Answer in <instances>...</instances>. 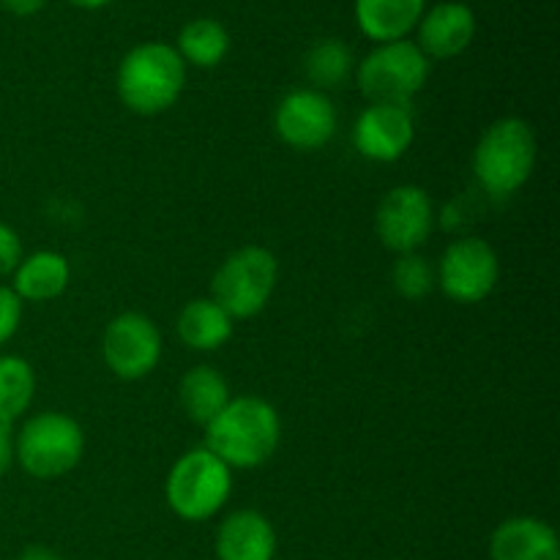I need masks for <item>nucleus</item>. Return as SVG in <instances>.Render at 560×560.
Masks as SVG:
<instances>
[{
  "label": "nucleus",
  "mask_w": 560,
  "mask_h": 560,
  "mask_svg": "<svg viewBox=\"0 0 560 560\" xmlns=\"http://www.w3.org/2000/svg\"><path fill=\"white\" fill-rule=\"evenodd\" d=\"M430 58L416 42L377 44L361 63H355V85L370 104H410L430 80Z\"/></svg>",
  "instance_id": "obj_7"
},
{
  "label": "nucleus",
  "mask_w": 560,
  "mask_h": 560,
  "mask_svg": "<svg viewBox=\"0 0 560 560\" xmlns=\"http://www.w3.org/2000/svg\"><path fill=\"white\" fill-rule=\"evenodd\" d=\"M175 52L180 55L186 66H197V69H213L222 63L230 52V33L228 27L211 16H200L180 27L178 47Z\"/></svg>",
  "instance_id": "obj_20"
},
{
  "label": "nucleus",
  "mask_w": 560,
  "mask_h": 560,
  "mask_svg": "<svg viewBox=\"0 0 560 560\" xmlns=\"http://www.w3.org/2000/svg\"><path fill=\"white\" fill-rule=\"evenodd\" d=\"M16 560H63V558H60L55 550H49V547L31 545V547H25L20 556H16Z\"/></svg>",
  "instance_id": "obj_28"
},
{
  "label": "nucleus",
  "mask_w": 560,
  "mask_h": 560,
  "mask_svg": "<svg viewBox=\"0 0 560 560\" xmlns=\"http://www.w3.org/2000/svg\"><path fill=\"white\" fill-rule=\"evenodd\" d=\"M416 120L410 104H370L355 118L353 145L370 162H397L410 151Z\"/></svg>",
  "instance_id": "obj_12"
},
{
  "label": "nucleus",
  "mask_w": 560,
  "mask_h": 560,
  "mask_svg": "<svg viewBox=\"0 0 560 560\" xmlns=\"http://www.w3.org/2000/svg\"><path fill=\"white\" fill-rule=\"evenodd\" d=\"M36 397V372L20 355H0V421L14 424Z\"/></svg>",
  "instance_id": "obj_22"
},
{
  "label": "nucleus",
  "mask_w": 560,
  "mask_h": 560,
  "mask_svg": "<svg viewBox=\"0 0 560 560\" xmlns=\"http://www.w3.org/2000/svg\"><path fill=\"white\" fill-rule=\"evenodd\" d=\"M186 88V63L175 47L145 42L124 55L115 74V91L129 113L153 118L175 107Z\"/></svg>",
  "instance_id": "obj_2"
},
{
  "label": "nucleus",
  "mask_w": 560,
  "mask_h": 560,
  "mask_svg": "<svg viewBox=\"0 0 560 560\" xmlns=\"http://www.w3.org/2000/svg\"><path fill=\"white\" fill-rule=\"evenodd\" d=\"M435 279L446 299H452L454 304L474 306L495 293L501 260L485 238H459L443 252Z\"/></svg>",
  "instance_id": "obj_8"
},
{
  "label": "nucleus",
  "mask_w": 560,
  "mask_h": 560,
  "mask_svg": "<svg viewBox=\"0 0 560 560\" xmlns=\"http://www.w3.org/2000/svg\"><path fill=\"white\" fill-rule=\"evenodd\" d=\"M279 140L293 151H320L337 135V107L326 93L315 88L290 91L273 113Z\"/></svg>",
  "instance_id": "obj_11"
},
{
  "label": "nucleus",
  "mask_w": 560,
  "mask_h": 560,
  "mask_svg": "<svg viewBox=\"0 0 560 560\" xmlns=\"http://www.w3.org/2000/svg\"><path fill=\"white\" fill-rule=\"evenodd\" d=\"M375 230L381 244L397 255L424 246L435 230V202L430 191L413 184L394 186L377 206Z\"/></svg>",
  "instance_id": "obj_10"
},
{
  "label": "nucleus",
  "mask_w": 560,
  "mask_h": 560,
  "mask_svg": "<svg viewBox=\"0 0 560 560\" xmlns=\"http://www.w3.org/2000/svg\"><path fill=\"white\" fill-rule=\"evenodd\" d=\"M167 506L184 523L217 517L233 495V470L206 446L191 448L173 465L164 485Z\"/></svg>",
  "instance_id": "obj_5"
},
{
  "label": "nucleus",
  "mask_w": 560,
  "mask_h": 560,
  "mask_svg": "<svg viewBox=\"0 0 560 560\" xmlns=\"http://www.w3.org/2000/svg\"><path fill=\"white\" fill-rule=\"evenodd\" d=\"M71 282V266L60 252L38 249L33 255H22L20 266L11 273V284L16 299L25 304H47L60 299Z\"/></svg>",
  "instance_id": "obj_16"
},
{
  "label": "nucleus",
  "mask_w": 560,
  "mask_h": 560,
  "mask_svg": "<svg viewBox=\"0 0 560 560\" xmlns=\"http://www.w3.org/2000/svg\"><path fill=\"white\" fill-rule=\"evenodd\" d=\"M235 320L213 299H195L180 310L175 331L189 350L213 353L233 337Z\"/></svg>",
  "instance_id": "obj_18"
},
{
  "label": "nucleus",
  "mask_w": 560,
  "mask_h": 560,
  "mask_svg": "<svg viewBox=\"0 0 560 560\" xmlns=\"http://www.w3.org/2000/svg\"><path fill=\"white\" fill-rule=\"evenodd\" d=\"M279 441L282 419L277 408L260 397H233L206 427V448L230 470L260 468L277 454Z\"/></svg>",
  "instance_id": "obj_1"
},
{
  "label": "nucleus",
  "mask_w": 560,
  "mask_h": 560,
  "mask_svg": "<svg viewBox=\"0 0 560 560\" xmlns=\"http://www.w3.org/2000/svg\"><path fill=\"white\" fill-rule=\"evenodd\" d=\"M22 260V241L11 224L0 222V279L11 277Z\"/></svg>",
  "instance_id": "obj_25"
},
{
  "label": "nucleus",
  "mask_w": 560,
  "mask_h": 560,
  "mask_svg": "<svg viewBox=\"0 0 560 560\" xmlns=\"http://www.w3.org/2000/svg\"><path fill=\"white\" fill-rule=\"evenodd\" d=\"M0 5L14 16H33L47 5V0H0Z\"/></svg>",
  "instance_id": "obj_27"
},
{
  "label": "nucleus",
  "mask_w": 560,
  "mask_h": 560,
  "mask_svg": "<svg viewBox=\"0 0 560 560\" xmlns=\"http://www.w3.org/2000/svg\"><path fill=\"white\" fill-rule=\"evenodd\" d=\"M424 11L427 0H355L353 3L355 25L375 44L408 38Z\"/></svg>",
  "instance_id": "obj_17"
},
{
  "label": "nucleus",
  "mask_w": 560,
  "mask_h": 560,
  "mask_svg": "<svg viewBox=\"0 0 560 560\" xmlns=\"http://www.w3.org/2000/svg\"><path fill=\"white\" fill-rule=\"evenodd\" d=\"M22 301L16 299L9 284H0V348L20 331Z\"/></svg>",
  "instance_id": "obj_24"
},
{
  "label": "nucleus",
  "mask_w": 560,
  "mask_h": 560,
  "mask_svg": "<svg viewBox=\"0 0 560 560\" xmlns=\"http://www.w3.org/2000/svg\"><path fill=\"white\" fill-rule=\"evenodd\" d=\"M392 284L405 301H421L438 284L435 268L419 252H408V255H399L397 262H394Z\"/></svg>",
  "instance_id": "obj_23"
},
{
  "label": "nucleus",
  "mask_w": 560,
  "mask_h": 560,
  "mask_svg": "<svg viewBox=\"0 0 560 560\" xmlns=\"http://www.w3.org/2000/svg\"><path fill=\"white\" fill-rule=\"evenodd\" d=\"M219 560H273L277 558V530L266 514L255 509H238L228 514L217 530Z\"/></svg>",
  "instance_id": "obj_14"
},
{
  "label": "nucleus",
  "mask_w": 560,
  "mask_h": 560,
  "mask_svg": "<svg viewBox=\"0 0 560 560\" xmlns=\"http://www.w3.org/2000/svg\"><path fill=\"white\" fill-rule=\"evenodd\" d=\"M14 465V424L0 421V479L11 470Z\"/></svg>",
  "instance_id": "obj_26"
},
{
  "label": "nucleus",
  "mask_w": 560,
  "mask_h": 560,
  "mask_svg": "<svg viewBox=\"0 0 560 560\" xmlns=\"http://www.w3.org/2000/svg\"><path fill=\"white\" fill-rule=\"evenodd\" d=\"M102 359L120 381L148 377L162 361V331L142 312H120L102 334Z\"/></svg>",
  "instance_id": "obj_9"
},
{
  "label": "nucleus",
  "mask_w": 560,
  "mask_h": 560,
  "mask_svg": "<svg viewBox=\"0 0 560 560\" xmlns=\"http://www.w3.org/2000/svg\"><path fill=\"white\" fill-rule=\"evenodd\" d=\"M304 74L310 85L320 93L342 88L355 74L353 49L339 38H320L306 49Z\"/></svg>",
  "instance_id": "obj_21"
},
{
  "label": "nucleus",
  "mask_w": 560,
  "mask_h": 560,
  "mask_svg": "<svg viewBox=\"0 0 560 560\" xmlns=\"http://www.w3.org/2000/svg\"><path fill=\"white\" fill-rule=\"evenodd\" d=\"M492 560H560L556 528L539 517H509L490 536Z\"/></svg>",
  "instance_id": "obj_15"
},
{
  "label": "nucleus",
  "mask_w": 560,
  "mask_h": 560,
  "mask_svg": "<svg viewBox=\"0 0 560 560\" xmlns=\"http://www.w3.org/2000/svg\"><path fill=\"white\" fill-rule=\"evenodd\" d=\"M69 3L74 5V9H82V11H98V9H104V5L113 3V0H69Z\"/></svg>",
  "instance_id": "obj_29"
},
{
  "label": "nucleus",
  "mask_w": 560,
  "mask_h": 560,
  "mask_svg": "<svg viewBox=\"0 0 560 560\" xmlns=\"http://www.w3.org/2000/svg\"><path fill=\"white\" fill-rule=\"evenodd\" d=\"M85 432L80 421L58 410L31 416L14 435V459L27 476L42 481L60 479L82 463Z\"/></svg>",
  "instance_id": "obj_4"
},
{
  "label": "nucleus",
  "mask_w": 560,
  "mask_h": 560,
  "mask_svg": "<svg viewBox=\"0 0 560 560\" xmlns=\"http://www.w3.org/2000/svg\"><path fill=\"white\" fill-rule=\"evenodd\" d=\"M539 145L530 124L523 118H501L487 126L474 151V175L495 200H506L523 189L536 170Z\"/></svg>",
  "instance_id": "obj_3"
},
{
  "label": "nucleus",
  "mask_w": 560,
  "mask_h": 560,
  "mask_svg": "<svg viewBox=\"0 0 560 560\" xmlns=\"http://www.w3.org/2000/svg\"><path fill=\"white\" fill-rule=\"evenodd\" d=\"M230 399H233V394H230L228 381H224L222 372L213 370V366L200 364L180 377V386H178L180 410H184L195 424L200 427L211 424V421L228 408Z\"/></svg>",
  "instance_id": "obj_19"
},
{
  "label": "nucleus",
  "mask_w": 560,
  "mask_h": 560,
  "mask_svg": "<svg viewBox=\"0 0 560 560\" xmlns=\"http://www.w3.org/2000/svg\"><path fill=\"white\" fill-rule=\"evenodd\" d=\"M279 262L266 246H241L224 257L211 279V299L233 320H249L260 315L277 293Z\"/></svg>",
  "instance_id": "obj_6"
},
{
  "label": "nucleus",
  "mask_w": 560,
  "mask_h": 560,
  "mask_svg": "<svg viewBox=\"0 0 560 560\" xmlns=\"http://www.w3.org/2000/svg\"><path fill=\"white\" fill-rule=\"evenodd\" d=\"M419 42L416 47L430 60H448L463 55L476 38V14L468 3L446 0L424 11L416 25Z\"/></svg>",
  "instance_id": "obj_13"
}]
</instances>
